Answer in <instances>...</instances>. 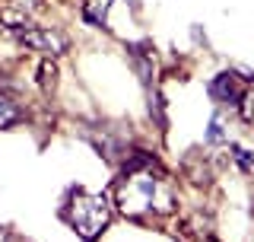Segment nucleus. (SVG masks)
<instances>
[{"instance_id": "obj_7", "label": "nucleus", "mask_w": 254, "mask_h": 242, "mask_svg": "<svg viewBox=\"0 0 254 242\" xmlns=\"http://www.w3.org/2000/svg\"><path fill=\"white\" fill-rule=\"evenodd\" d=\"M38 86H42L45 93H51L54 86H58V64H54V58H45L38 64Z\"/></svg>"}, {"instance_id": "obj_2", "label": "nucleus", "mask_w": 254, "mask_h": 242, "mask_svg": "<svg viewBox=\"0 0 254 242\" xmlns=\"http://www.w3.org/2000/svg\"><path fill=\"white\" fill-rule=\"evenodd\" d=\"M67 220L86 242H95L102 230L111 220V201L108 195H92V191H73L67 207Z\"/></svg>"}, {"instance_id": "obj_10", "label": "nucleus", "mask_w": 254, "mask_h": 242, "mask_svg": "<svg viewBox=\"0 0 254 242\" xmlns=\"http://www.w3.org/2000/svg\"><path fill=\"white\" fill-rule=\"evenodd\" d=\"M0 242H10V233H6L3 227H0Z\"/></svg>"}, {"instance_id": "obj_3", "label": "nucleus", "mask_w": 254, "mask_h": 242, "mask_svg": "<svg viewBox=\"0 0 254 242\" xmlns=\"http://www.w3.org/2000/svg\"><path fill=\"white\" fill-rule=\"evenodd\" d=\"M19 42L26 45V48H32V51L48 54V58H61V54L67 51V38H64L58 29H38V26H32Z\"/></svg>"}, {"instance_id": "obj_4", "label": "nucleus", "mask_w": 254, "mask_h": 242, "mask_svg": "<svg viewBox=\"0 0 254 242\" xmlns=\"http://www.w3.org/2000/svg\"><path fill=\"white\" fill-rule=\"evenodd\" d=\"M210 96L216 102H226V106H232V102H242V96H245V83L238 80L235 74H219L216 80L210 83Z\"/></svg>"}, {"instance_id": "obj_6", "label": "nucleus", "mask_w": 254, "mask_h": 242, "mask_svg": "<svg viewBox=\"0 0 254 242\" xmlns=\"http://www.w3.org/2000/svg\"><path fill=\"white\" fill-rule=\"evenodd\" d=\"M22 121V112L16 106L13 99H6V96H0V131H6V127L19 124Z\"/></svg>"}, {"instance_id": "obj_9", "label": "nucleus", "mask_w": 254, "mask_h": 242, "mask_svg": "<svg viewBox=\"0 0 254 242\" xmlns=\"http://www.w3.org/2000/svg\"><path fill=\"white\" fill-rule=\"evenodd\" d=\"M232 153H235V163L242 166V172H248V175H254V156L245 147H232Z\"/></svg>"}, {"instance_id": "obj_1", "label": "nucleus", "mask_w": 254, "mask_h": 242, "mask_svg": "<svg viewBox=\"0 0 254 242\" xmlns=\"http://www.w3.org/2000/svg\"><path fill=\"white\" fill-rule=\"evenodd\" d=\"M118 207L127 217L172 214L175 211V191H172L169 179L153 172V166L127 169L124 182H118Z\"/></svg>"}, {"instance_id": "obj_5", "label": "nucleus", "mask_w": 254, "mask_h": 242, "mask_svg": "<svg viewBox=\"0 0 254 242\" xmlns=\"http://www.w3.org/2000/svg\"><path fill=\"white\" fill-rule=\"evenodd\" d=\"M0 26L10 32L13 38H22L35 22H32L26 16V10H19V6H3V10H0Z\"/></svg>"}, {"instance_id": "obj_8", "label": "nucleus", "mask_w": 254, "mask_h": 242, "mask_svg": "<svg viewBox=\"0 0 254 242\" xmlns=\"http://www.w3.org/2000/svg\"><path fill=\"white\" fill-rule=\"evenodd\" d=\"M108 10H111V0H86V3H83V16L89 22H95V26H102V22H105Z\"/></svg>"}]
</instances>
